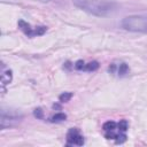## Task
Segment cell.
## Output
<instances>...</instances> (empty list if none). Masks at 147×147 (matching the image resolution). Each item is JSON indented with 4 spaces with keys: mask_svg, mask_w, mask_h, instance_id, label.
Returning <instances> with one entry per match:
<instances>
[{
    "mask_svg": "<svg viewBox=\"0 0 147 147\" xmlns=\"http://www.w3.org/2000/svg\"><path fill=\"white\" fill-rule=\"evenodd\" d=\"M74 3L78 8L95 16H107L116 8L114 0H74Z\"/></svg>",
    "mask_w": 147,
    "mask_h": 147,
    "instance_id": "cell-1",
    "label": "cell"
},
{
    "mask_svg": "<svg viewBox=\"0 0 147 147\" xmlns=\"http://www.w3.org/2000/svg\"><path fill=\"white\" fill-rule=\"evenodd\" d=\"M121 26L132 32L147 33V15H132L122 20Z\"/></svg>",
    "mask_w": 147,
    "mask_h": 147,
    "instance_id": "cell-2",
    "label": "cell"
},
{
    "mask_svg": "<svg viewBox=\"0 0 147 147\" xmlns=\"http://www.w3.org/2000/svg\"><path fill=\"white\" fill-rule=\"evenodd\" d=\"M22 118V115H20L18 113L10 110V111H6L5 109L1 110V118H0V127L1 130L6 129V127H10L16 125Z\"/></svg>",
    "mask_w": 147,
    "mask_h": 147,
    "instance_id": "cell-3",
    "label": "cell"
},
{
    "mask_svg": "<svg viewBox=\"0 0 147 147\" xmlns=\"http://www.w3.org/2000/svg\"><path fill=\"white\" fill-rule=\"evenodd\" d=\"M17 24H18L20 30L23 31V33L26 34L28 37L41 36V34H44V33L46 32V30H47L46 26H38V28H36V29H32L31 25H30L29 23H26L25 21H23V20H20Z\"/></svg>",
    "mask_w": 147,
    "mask_h": 147,
    "instance_id": "cell-4",
    "label": "cell"
},
{
    "mask_svg": "<svg viewBox=\"0 0 147 147\" xmlns=\"http://www.w3.org/2000/svg\"><path fill=\"white\" fill-rule=\"evenodd\" d=\"M67 142H68V145L82 146V145H84V137L80 134L78 129L72 127L67 133Z\"/></svg>",
    "mask_w": 147,
    "mask_h": 147,
    "instance_id": "cell-5",
    "label": "cell"
},
{
    "mask_svg": "<svg viewBox=\"0 0 147 147\" xmlns=\"http://www.w3.org/2000/svg\"><path fill=\"white\" fill-rule=\"evenodd\" d=\"M10 82H11V71L10 70L2 71V74H1V83H2V86L9 84Z\"/></svg>",
    "mask_w": 147,
    "mask_h": 147,
    "instance_id": "cell-6",
    "label": "cell"
},
{
    "mask_svg": "<svg viewBox=\"0 0 147 147\" xmlns=\"http://www.w3.org/2000/svg\"><path fill=\"white\" fill-rule=\"evenodd\" d=\"M65 119H67V115L63 114V113H57V114H55V115H53L51 117V122H56V123L63 122Z\"/></svg>",
    "mask_w": 147,
    "mask_h": 147,
    "instance_id": "cell-7",
    "label": "cell"
},
{
    "mask_svg": "<svg viewBox=\"0 0 147 147\" xmlns=\"http://www.w3.org/2000/svg\"><path fill=\"white\" fill-rule=\"evenodd\" d=\"M98 68H99L98 62L93 61V62H90V63H85L83 70H85V71H94V70H96Z\"/></svg>",
    "mask_w": 147,
    "mask_h": 147,
    "instance_id": "cell-8",
    "label": "cell"
},
{
    "mask_svg": "<svg viewBox=\"0 0 147 147\" xmlns=\"http://www.w3.org/2000/svg\"><path fill=\"white\" fill-rule=\"evenodd\" d=\"M127 72H129V67L125 63H121L117 67V74H118V76H125Z\"/></svg>",
    "mask_w": 147,
    "mask_h": 147,
    "instance_id": "cell-9",
    "label": "cell"
},
{
    "mask_svg": "<svg viewBox=\"0 0 147 147\" xmlns=\"http://www.w3.org/2000/svg\"><path fill=\"white\" fill-rule=\"evenodd\" d=\"M71 98H72V93H70V92H64V93H62L59 96V99H60L61 102H68Z\"/></svg>",
    "mask_w": 147,
    "mask_h": 147,
    "instance_id": "cell-10",
    "label": "cell"
},
{
    "mask_svg": "<svg viewBox=\"0 0 147 147\" xmlns=\"http://www.w3.org/2000/svg\"><path fill=\"white\" fill-rule=\"evenodd\" d=\"M84 65H85L84 61L79 60V61H77V62L75 63V69H77V70H83V69H84Z\"/></svg>",
    "mask_w": 147,
    "mask_h": 147,
    "instance_id": "cell-11",
    "label": "cell"
},
{
    "mask_svg": "<svg viewBox=\"0 0 147 147\" xmlns=\"http://www.w3.org/2000/svg\"><path fill=\"white\" fill-rule=\"evenodd\" d=\"M34 116H37L38 118H42V110L40 108H37L34 110Z\"/></svg>",
    "mask_w": 147,
    "mask_h": 147,
    "instance_id": "cell-12",
    "label": "cell"
},
{
    "mask_svg": "<svg viewBox=\"0 0 147 147\" xmlns=\"http://www.w3.org/2000/svg\"><path fill=\"white\" fill-rule=\"evenodd\" d=\"M39 1H42V2H47L48 0H39Z\"/></svg>",
    "mask_w": 147,
    "mask_h": 147,
    "instance_id": "cell-13",
    "label": "cell"
}]
</instances>
